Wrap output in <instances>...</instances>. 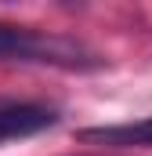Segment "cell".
<instances>
[{"label":"cell","instance_id":"cell-1","mask_svg":"<svg viewBox=\"0 0 152 156\" xmlns=\"http://www.w3.org/2000/svg\"><path fill=\"white\" fill-rule=\"evenodd\" d=\"M0 58L4 62L58 66V69H94V66H102V58L76 40L58 37V33L26 29V26H11V22H0Z\"/></svg>","mask_w":152,"mask_h":156},{"label":"cell","instance_id":"cell-2","mask_svg":"<svg viewBox=\"0 0 152 156\" xmlns=\"http://www.w3.org/2000/svg\"><path fill=\"white\" fill-rule=\"evenodd\" d=\"M80 142L109 145V149H152V120L109 123V127H87V131H80Z\"/></svg>","mask_w":152,"mask_h":156},{"label":"cell","instance_id":"cell-3","mask_svg":"<svg viewBox=\"0 0 152 156\" xmlns=\"http://www.w3.org/2000/svg\"><path fill=\"white\" fill-rule=\"evenodd\" d=\"M54 113L43 105H0V142L7 138H29L54 123Z\"/></svg>","mask_w":152,"mask_h":156}]
</instances>
